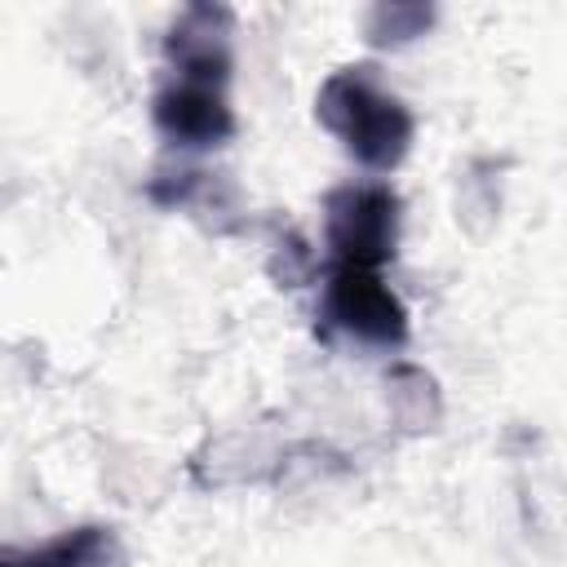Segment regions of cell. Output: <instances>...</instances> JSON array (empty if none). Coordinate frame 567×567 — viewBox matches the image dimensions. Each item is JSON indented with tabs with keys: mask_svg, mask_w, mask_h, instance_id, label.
<instances>
[{
	"mask_svg": "<svg viewBox=\"0 0 567 567\" xmlns=\"http://www.w3.org/2000/svg\"><path fill=\"white\" fill-rule=\"evenodd\" d=\"M496 217H501V168L496 159H474L456 182V221L470 235H487Z\"/></svg>",
	"mask_w": 567,
	"mask_h": 567,
	"instance_id": "cell-11",
	"label": "cell"
},
{
	"mask_svg": "<svg viewBox=\"0 0 567 567\" xmlns=\"http://www.w3.org/2000/svg\"><path fill=\"white\" fill-rule=\"evenodd\" d=\"M279 461H284V447L261 443L257 430L239 425V430H230V434L208 439V443L195 452L190 474H195L199 487H235V483L275 478V474H279Z\"/></svg>",
	"mask_w": 567,
	"mask_h": 567,
	"instance_id": "cell-7",
	"label": "cell"
},
{
	"mask_svg": "<svg viewBox=\"0 0 567 567\" xmlns=\"http://www.w3.org/2000/svg\"><path fill=\"white\" fill-rule=\"evenodd\" d=\"M0 567H128V554L106 523L71 527L35 549H4Z\"/></svg>",
	"mask_w": 567,
	"mask_h": 567,
	"instance_id": "cell-8",
	"label": "cell"
},
{
	"mask_svg": "<svg viewBox=\"0 0 567 567\" xmlns=\"http://www.w3.org/2000/svg\"><path fill=\"white\" fill-rule=\"evenodd\" d=\"M323 244L332 266L381 270L403 244V199L390 182H341L323 195Z\"/></svg>",
	"mask_w": 567,
	"mask_h": 567,
	"instance_id": "cell-2",
	"label": "cell"
},
{
	"mask_svg": "<svg viewBox=\"0 0 567 567\" xmlns=\"http://www.w3.org/2000/svg\"><path fill=\"white\" fill-rule=\"evenodd\" d=\"M315 319L319 337H346L372 350H403L412 337L403 297L381 279V270L363 266H328Z\"/></svg>",
	"mask_w": 567,
	"mask_h": 567,
	"instance_id": "cell-3",
	"label": "cell"
},
{
	"mask_svg": "<svg viewBox=\"0 0 567 567\" xmlns=\"http://www.w3.org/2000/svg\"><path fill=\"white\" fill-rule=\"evenodd\" d=\"M266 275L275 279V288H301L319 275V257L297 230H279L266 252Z\"/></svg>",
	"mask_w": 567,
	"mask_h": 567,
	"instance_id": "cell-12",
	"label": "cell"
},
{
	"mask_svg": "<svg viewBox=\"0 0 567 567\" xmlns=\"http://www.w3.org/2000/svg\"><path fill=\"white\" fill-rule=\"evenodd\" d=\"M151 124H155V133L177 155L226 146L235 137V128H239L235 106L226 102V89L190 84V80H164L155 89V97H151Z\"/></svg>",
	"mask_w": 567,
	"mask_h": 567,
	"instance_id": "cell-6",
	"label": "cell"
},
{
	"mask_svg": "<svg viewBox=\"0 0 567 567\" xmlns=\"http://www.w3.org/2000/svg\"><path fill=\"white\" fill-rule=\"evenodd\" d=\"M385 416L399 434L408 439H421V434H434L443 425V390H439V377L421 363H390L385 377Z\"/></svg>",
	"mask_w": 567,
	"mask_h": 567,
	"instance_id": "cell-9",
	"label": "cell"
},
{
	"mask_svg": "<svg viewBox=\"0 0 567 567\" xmlns=\"http://www.w3.org/2000/svg\"><path fill=\"white\" fill-rule=\"evenodd\" d=\"M146 199L164 213H186L195 217L208 235H235L248 217L244 208V190L230 173L217 168H199L186 155H168L155 164V173L146 177Z\"/></svg>",
	"mask_w": 567,
	"mask_h": 567,
	"instance_id": "cell-4",
	"label": "cell"
},
{
	"mask_svg": "<svg viewBox=\"0 0 567 567\" xmlns=\"http://www.w3.org/2000/svg\"><path fill=\"white\" fill-rule=\"evenodd\" d=\"M315 120L368 173L399 168L416 137V120H412L408 102L381 84L377 62L337 66L315 93Z\"/></svg>",
	"mask_w": 567,
	"mask_h": 567,
	"instance_id": "cell-1",
	"label": "cell"
},
{
	"mask_svg": "<svg viewBox=\"0 0 567 567\" xmlns=\"http://www.w3.org/2000/svg\"><path fill=\"white\" fill-rule=\"evenodd\" d=\"M439 9L430 0H377L363 13V40L372 49H408L434 27Z\"/></svg>",
	"mask_w": 567,
	"mask_h": 567,
	"instance_id": "cell-10",
	"label": "cell"
},
{
	"mask_svg": "<svg viewBox=\"0 0 567 567\" xmlns=\"http://www.w3.org/2000/svg\"><path fill=\"white\" fill-rule=\"evenodd\" d=\"M230 35H235L230 4L195 0V4L177 9L173 22L164 27V62L173 66V80L226 89L230 66H235Z\"/></svg>",
	"mask_w": 567,
	"mask_h": 567,
	"instance_id": "cell-5",
	"label": "cell"
}]
</instances>
